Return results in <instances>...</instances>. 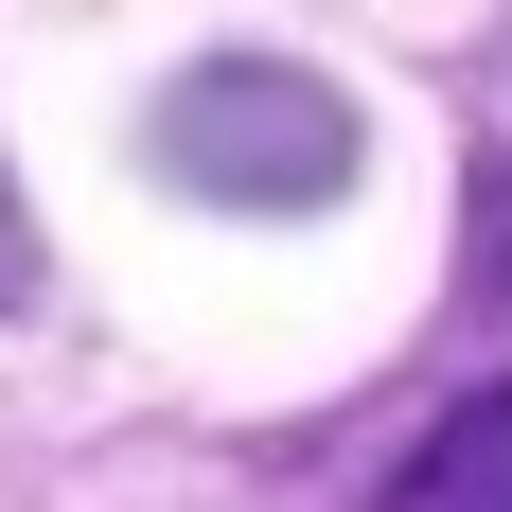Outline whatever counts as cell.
Masks as SVG:
<instances>
[{"instance_id": "6da1fadb", "label": "cell", "mask_w": 512, "mask_h": 512, "mask_svg": "<svg viewBox=\"0 0 512 512\" xmlns=\"http://www.w3.org/2000/svg\"><path fill=\"white\" fill-rule=\"evenodd\" d=\"M142 159L195 212H336L354 159H371V124H354L336 71H301V53H195V71L142 106Z\"/></svg>"}, {"instance_id": "7a4b0ae2", "label": "cell", "mask_w": 512, "mask_h": 512, "mask_svg": "<svg viewBox=\"0 0 512 512\" xmlns=\"http://www.w3.org/2000/svg\"><path fill=\"white\" fill-rule=\"evenodd\" d=\"M371 512H512V389H477V407H442V424L407 442V477H389Z\"/></svg>"}, {"instance_id": "3957f363", "label": "cell", "mask_w": 512, "mask_h": 512, "mask_svg": "<svg viewBox=\"0 0 512 512\" xmlns=\"http://www.w3.org/2000/svg\"><path fill=\"white\" fill-rule=\"evenodd\" d=\"M36 283V230H18V177H0V301Z\"/></svg>"}]
</instances>
